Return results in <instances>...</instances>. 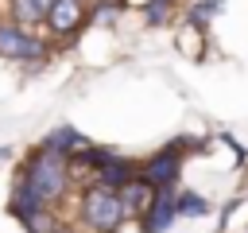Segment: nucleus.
<instances>
[{
  "label": "nucleus",
  "mask_w": 248,
  "mask_h": 233,
  "mask_svg": "<svg viewBox=\"0 0 248 233\" xmlns=\"http://www.w3.org/2000/svg\"><path fill=\"white\" fill-rule=\"evenodd\" d=\"M19 183H27L39 198H46L50 206H58V202H66V194H70L74 171H70V159H66V155L46 151V148H35V151L19 163Z\"/></svg>",
  "instance_id": "1"
},
{
  "label": "nucleus",
  "mask_w": 248,
  "mask_h": 233,
  "mask_svg": "<svg viewBox=\"0 0 248 233\" xmlns=\"http://www.w3.org/2000/svg\"><path fill=\"white\" fill-rule=\"evenodd\" d=\"M170 8H174V0H147V4H143V19H147L151 27H159V23L170 19Z\"/></svg>",
  "instance_id": "13"
},
{
  "label": "nucleus",
  "mask_w": 248,
  "mask_h": 233,
  "mask_svg": "<svg viewBox=\"0 0 248 233\" xmlns=\"http://www.w3.org/2000/svg\"><path fill=\"white\" fill-rule=\"evenodd\" d=\"M8 155H12V151H8V148H0V159H8Z\"/></svg>",
  "instance_id": "16"
},
{
  "label": "nucleus",
  "mask_w": 248,
  "mask_h": 233,
  "mask_svg": "<svg viewBox=\"0 0 248 233\" xmlns=\"http://www.w3.org/2000/svg\"><path fill=\"white\" fill-rule=\"evenodd\" d=\"M93 8H97V12H89V19H97V23H112V19L120 16V4H116V0H97Z\"/></svg>",
  "instance_id": "14"
},
{
  "label": "nucleus",
  "mask_w": 248,
  "mask_h": 233,
  "mask_svg": "<svg viewBox=\"0 0 248 233\" xmlns=\"http://www.w3.org/2000/svg\"><path fill=\"white\" fill-rule=\"evenodd\" d=\"M136 175H140L147 186H178L182 151H174V148L167 144V148H159L151 159H143V167H136Z\"/></svg>",
  "instance_id": "4"
},
{
  "label": "nucleus",
  "mask_w": 248,
  "mask_h": 233,
  "mask_svg": "<svg viewBox=\"0 0 248 233\" xmlns=\"http://www.w3.org/2000/svg\"><path fill=\"white\" fill-rule=\"evenodd\" d=\"M116 194H120V202H124V214H128V221H132V217H140V214L147 210V202H151L155 186H147V183L136 175V179H128L124 186H116Z\"/></svg>",
  "instance_id": "8"
},
{
  "label": "nucleus",
  "mask_w": 248,
  "mask_h": 233,
  "mask_svg": "<svg viewBox=\"0 0 248 233\" xmlns=\"http://www.w3.org/2000/svg\"><path fill=\"white\" fill-rule=\"evenodd\" d=\"M81 144H89L74 124H62V128H54V132H46L43 136V144L39 148H46V151H58V155H70V151H78Z\"/></svg>",
  "instance_id": "9"
},
{
  "label": "nucleus",
  "mask_w": 248,
  "mask_h": 233,
  "mask_svg": "<svg viewBox=\"0 0 248 233\" xmlns=\"http://www.w3.org/2000/svg\"><path fill=\"white\" fill-rule=\"evenodd\" d=\"M46 8H50V0H8L12 19L23 23V27H39L46 19Z\"/></svg>",
  "instance_id": "10"
},
{
  "label": "nucleus",
  "mask_w": 248,
  "mask_h": 233,
  "mask_svg": "<svg viewBox=\"0 0 248 233\" xmlns=\"http://www.w3.org/2000/svg\"><path fill=\"white\" fill-rule=\"evenodd\" d=\"M0 58L39 66V62L50 58V47H46V39H39L31 27H23V23H16V19H8V23L0 19Z\"/></svg>",
  "instance_id": "3"
},
{
  "label": "nucleus",
  "mask_w": 248,
  "mask_h": 233,
  "mask_svg": "<svg viewBox=\"0 0 248 233\" xmlns=\"http://www.w3.org/2000/svg\"><path fill=\"white\" fill-rule=\"evenodd\" d=\"M78 221L89 233H116L128 221V214H124V202H120V194L112 186L89 183L81 190V198H78Z\"/></svg>",
  "instance_id": "2"
},
{
  "label": "nucleus",
  "mask_w": 248,
  "mask_h": 233,
  "mask_svg": "<svg viewBox=\"0 0 248 233\" xmlns=\"http://www.w3.org/2000/svg\"><path fill=\"white\" fill-rule=\"evenodd\" d=\"M174 194H178V186H155L147 210L140 214V233H167V229L178 221V214H174Z\"/></svg>",
  "instance_id": "6"
},
{
  "label": "nucleus",
  "mask_w": 248,
  "mask_h": 233,
  "mask_svg": "<svg viewBox=\"0 0 248 233\" xmlns=\"http://www.w3.org/2000/svg\"><path fill=\"white\" fill-rule=\"evenodd\" d=\"M54 233H89V229H78V225H66V221H58V225H54Z\"/></svg>",
  "instance_id": "15"
},
{
  "label": "nucleus",
  "mask_w": 248,
  "mask_h": 233,
  "mask_svg": "<svg viewBox=\"0 0 248 233\" xmlns=\"http://www.w3.org/2000/svg\"><path fill=\"white\" fill-rule=\"evenodd\" d=\"M128 179H136V163H132V159H124V155H116V151H112L105 163H97V167H93V183H105V186H112V190H116V186H124Z\"/></svg>",
  "instance_id": "7"
},
{
  "label": "nucleus",
  "mask_w": 248,
  "mask_h": 233,
  "mask_svg": "<svg viewBox=\"0 0 248 233\" xmlns=\"http://www.w3.org/2000/svg\"><path fill=\"white\" fill-rule=\"evenodd\" d=\"M213 206H209V198L205 194H194V190H178L174 194V214L178 217H205Z\"/></svg>",
  "instance_id": "11"
},
{
  "label": "nucleus",
  "mask_w": 248,
  "mask_h": 233,
  "mask_svg": "<svg viewBox=\"0 0 248 233\" xmlns=\"http://www.w3.org/2000/svg\"><path fill=\"white\" fill-rule=\"evenodd\" d=\"M221 16V0H194L190 8H186V23H194V27H209L213 19Z\"/></svg>",
  "instance_id": "12"
},
{
  "label": "nucleus",
  "mask_w": 248,
  "mask_h": 233,
  "mask_svg": "<svg viewBox=\"0 0 248 233\" xmlns=\"http://www.w3.org/2000/svg\"><path fill=\"white\" fill-rule=\"evenodd\" d=\"M85 19H89V0H50L43 27H46L54 39H66V35H74Z\"/></svg>",
  "instance_id": "5"
}]
</instances>
